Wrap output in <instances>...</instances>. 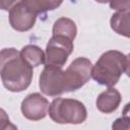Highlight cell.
<instances>
[{
	"label": "cell",
	"instance_id": "ba28073f",
	"mask_svg": "<svg viewBox=\"0 0 130 130\" xmlns=\"http://www.w3.org/2000/svg\"><path fill=\"white\" fill-rule=\"evenodd\" d=\"M37 14L32 13L21 0L9 10V23L17 31H27L34 27Z\"/></svg>",
	"mask_w": 130,
	"mask_h": 130
},
{
	"label": "cell",
	"instance_id": "8fae6325",
	"mask_svg": "<svg viewBox=\"0 0 130 130\" xmlns=\"http://www.w3.org/2000/svg\"><path fill=\"white\" fill-rule=\"evenodd\" d=\"M21 57L34 68L46 63V55L44 51L36 45H26L20 51Z\"/></svg>",
	"mask_w": 130,
	"mask_h": 130
},
{
	"label": "cell",
	"instance_id": "277c9868",
	"mask_svg": "<svg viewBox=\"0 0 130 130\" xmlns=\"http://www.w3.org/2000/svg\"><path fill=\"white\" fill-rule=\"evenodd\" d=\"M92 64L89 59L78 57L73 60L64 71L66 92L81 88L91 78Z\"/></svg>",
	"mask_w": 130,
	"mask_h": 130
},
{
	"label": "cell",
	"instance_id": "9c48e42d",
	"mask_svg": "<svg viewBox=\"0 0 130 130\" xmlns=\"http://www.w3.org/2000/svg\"><path fill=\"white\" fill-rule=\"evenodd\" d=\"M121 93L116 88L109 87L105 91L101 92L96 98V109L104 114H111L115 112L121 103Z\"/></svg>",
	"mask_w": 130,
	"mask_h": 130
},
{
	"label": "cell",
	"instance_id": "e0dca14e",
	"mask_svg": "<svg viewBox=\"0 0 130 130\" xmlns=\"http://www.w3.org/2000/svg\"><path fill=\"white\" fill-rule=\"evenodd\" d=\"M123 124H125L126 126L129 127V118H128V116H125V117H122V118L117 119L114 122V124H113L112 127H113V129H123L124 128Z\"/></svg>",
	"mask_w": 130,
	"mask_h": 130
},
{
	"label": "cell",
	"instance_id": "9a60e30c",
	"mask_svg": "<svg viewBox=\"0 0 130 130\" xmlns=\"http://www.w3.org/2000/svg\"><path fill=\"white\" fill-rule=\"evenodd\" d=\"M17 127L10 122V119L7 113L0 108V130H9V129H16Z\"/></svg>",
	"mask_w": 130,
	"mask_h": 130
},
{
	"label": "cell",
	"instance_id": "5bb4252c",
	"mask_svg": "<svg viewBox=\"0 0 130 130\" xmlns=\"http://www.w3.org/2000/svg\"><path fill=\"white\" fill-rule=\"evenodd\" d=\"M110 7L117 11H129L130 0H110Z\"/></svg>",
	"mask_w": 130,
	"mask_h": 130
},
{
	"label": "cell",
	"instance_id": "2e32d148",
	"mask_svg": "<svg viewBox=\"0 0 130 130\" xmlns=\"http://www.w3.org/2000/svg\"><path fill=\"white\" fill-rule=\"evenodd\" d=\"M21 0H0V9L8 11Z\"/></svg>",
	"mask_w": 130,
	"mask_h": 130
},
{
	"label": "cell",
	"instance_id": "8992f818",
	"mask_svg": "<svg viewBox=\"0 0 130 130\" xmlns=\"http://www.w3.org/2000/svg\"><path fill=\"white\" fill-rule=\"evenodd\" d=\"M73 41L64 36H52L46 47V63L62 67L73 52Z\"/></svg>",
	"mask_w": 130,
	"mask_h": 130
},
{
	"label": "cell",
	"instance_id": "52a82bcc",
	"mask_svg": "<svg viewBox=\"0 0 130 130\" xmlns=\"http://www.w3.org/2000/svg\"><path fill=\"white\" fill-rule=\"evenodd\" d=\"M49 101L39 92L27 94L21 102L20 110L24 118L30 121L44 119L49 110Z\"/></svg>",
	"mask_w": 130,
	"mask_h": 130
},
{
	"label": "cell",
	"instance_id": "7a4b0ae2",
	"mask_svg": "<svg viewBox=\"0 0 130 130\" xmlns=\"http://www.w3.org/2000/svg\"><path fill=\"white\" fill-rule=\"evenodd\" d=\"M129 57L117 50H110L101 55L92 65L91 77L100 84L112 87L117 84L122 74L127 73Z\"/></svg>",
	"mask_w": 130,
	"mask_h": 130
},
{
	"label": "cell",
	"instance_id": "5b68a950",
	"mask_svg": "<svg viewBox=\"0 0 130 130\" xmlns=\"http://www.w3.org/2000/svg\"><path fill=\"white\" fill-rule=\"evenodd\" d=\"M41 91L49 96H57L66 92L65 75L62 67L47 64L39 79Z\"/></svg>",
	"mask_w": 130,
	"mask_h": 130
},
{
	"label": "cell",
	"instance_id": "3957f363",
	"mask_svg": "<svg viewBox=\"0 0 130 130\" xmlns=\"http://www.w3.org/2000/svg\"><path fill=\"white\" fill-rule=\"evenodd\" d=\"M50 118L58 124H81L87 118L85 106L74 99L57 98L49 106Z\"/></svg>",
	"mask_w": 130,
	"mask_h": 130
},
{
	"label": "cell",
	"instance_id": "ac0fdd59",
	"mask_svg": "<svg viewBox=\"0 0 130 130\" xmlns=\"http://www.w3.org/2000/svg\"><path fill=\"white\" fill-rule=\"evenodd\" d=\"M94 1H96V2H99V3H107V2H109L110 0H94Z\"/></svg>",
	"mask_w": 130,
	"mask_h": 130
},
{
	"label": "cell",
	"instance_id": "7c38bea8",
	"mask_svg": "<svg viewBox=\"0 0 130 130\" xmlns=\"http://www.w3.org/2000/svg\"><path fill=\"white\" fill-rule=\"evenodd\" d=\"M129 11H117L111 17L112 29L120 36L129 38Z\"/></svg>",
	"mask_w": 130,
	"mask_h": 130
},
{
	"label": "cell",
	"instance_id": "30bf717a",
	"mask_svg": "<svg viewBox=\"0 0 130 130\" xmlns=\"http://www.w3.org/2000/svg\"><path fill=\"white\" fill-rule=\"evenodd\" d=\"M52 31L53 36H64L74 41L77 35V27L72 19L68 17H60L54 22Z\"/></svg>",
	"mask_w": 130,
	"mask_h": 130
},
{
	"label": "cell",
	"instance_id": "6da1fadb",
	"mask_svg": "<svg viewBox=\"0 0 130 130\" xmlns=\"http://www.w3.org/2000/svg\"><path fill=\"white\" fill-rule=\"evenodd\" d=\"M32 67L14 48L0 51V77L4 87L12 92L25 90L31 82Z\"/></svg>",
	"mask_w": 130,
	"mask_h": 130
},
{
	"label": "cell",
	"instance_id": "4fadbf2b",
	"mask_svg": "<svg viewBox=\"0 0 130 130\" xmlns=\"http://www.w3.org/2000/svg\"><path fill=\"white\" fill-rule=\"evenodd\" d=\"M25 6L35 14L44 13L46 11L58 8L63 0H22Z\"/></svg>",
	"mask_w": 130,
	"mask_h": 130
}]
</instances>
